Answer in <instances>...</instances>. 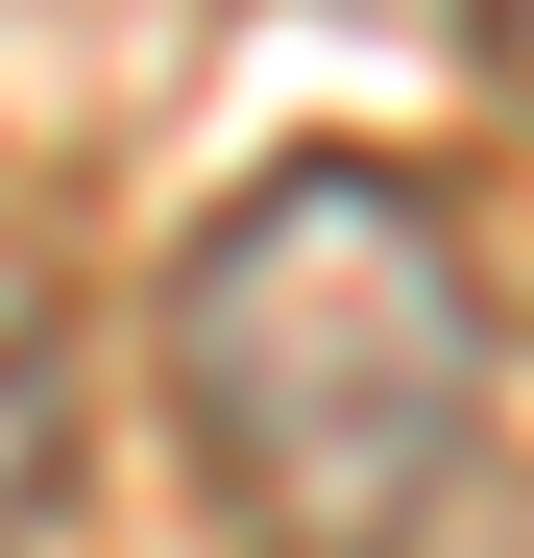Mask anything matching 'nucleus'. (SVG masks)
Listing matches in <instances>:
<instances>
[{"instance_id": "f03ea898", "label": "nucleus", "mask_w": 534, "mask_h": 558, "mask_svg": "<svg viewBox=\"0 0 534 558\" xmlns=\"http://www.w3.org/2000/svg\"><path fill=\"white\" fill-rule=\"evenodd\" d=\"M49 510H73V267L25 243V195H0V558Z\"/></svg>"}, {"instance_id": "f257e3e1", "label": "nucleus", "mask_w": 534, "mask_h": 558, "mask_svg": "<svg viewBox=\"0 0 534 558\" xmlns=\"http://www.w3.org/2000/svg\"><path fill=\"white\" fill-rule=\"evenodd\" d=\"M170 461L219 558H437L486 486V267L437 170L292 146L170 243Z\"/></svg>"}, {"instance_id": "7ed1b4c3", "label": "nucleus", "mask_w": 534, "mask_h": 558, "mask_svg": "<svg viewBox=\"0 0 534 558\" xmlns=\"http://www.w3.org/2000/svg\"><path fill=\"white\" fill-rule=\"evenodd\" d=\"M462 25H486V73H510V98H534V0H462Z\"/></svg>"}]
</instances>
